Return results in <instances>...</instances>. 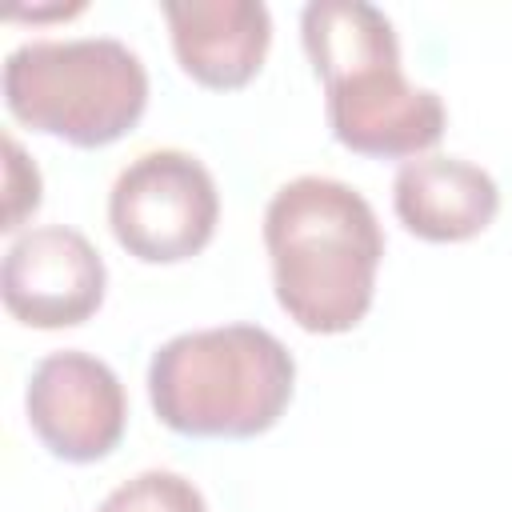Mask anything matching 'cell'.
<instances>
[{
  "instance_id": "4",
  "label": "cell",
  "mask_w": 512,
  "mask_h": 512,
  "mask_svg": "<svg viewBox=\"0 0 512 512\" xmlns=\"http://www.w3.org/2000/svg\"><path fill=\"white\" fill-rule=\"evenodd\" d=\"M220 224L212 172L180 148L140 152L108 192V228L140 264H180L208 248Z\"/></svg>"
},
{
  "instance_id": "12",
  "label": "cell",
  "mask_w": 512,
  "mask_h": 512,
  "mask_svg": "<svg viewBox=\"0 0 512 512\" xmlns=\"http://www.w3.org/2000/svg\"><path fill=\"white\" fill-rule=\"evenodd\" d=\"M44 200V180L36 160H28V152L20 148V140L8 132L4 136V232L20 236V224L40 208Z\"/></svg>"
},
{
  "instance_id": "8",
  "label": "cell",
  "mask_w": 512,
  "mask_h": 512,
  "mask_svg": "<svg viewBox=\"0 0 512 512\" xmlns=\"http://www.w3.org/2000/svg\"><path fill=\"white\" fill-rule=\"evenodd\" d=\"M172 52L196 84L212 92L244 88L268 56L272 12L260 0H164Z\"/></svg>"
},
{
  "instance_id": "9",
  "label": "cell",
  "mask_w": 512,
  "mask_h": 512,
  "mask_svg": "<svg viewBox=\"0 0 512 512\" xmlns=\"http://www.w3.org/2000/svg\"><path fill=\"white\" fill-rule=\"evenodd\" d=\"M392 208L412 236L428 244H460L496 220L500 188L480 164L464 156L424 152L396 168Z\"/></svg>"
},
{
  "instance_id": "7",
  "label": "cell",
  "mask_w": 512,
  "mask_h": 512,
  "mask_svg": "<svg viewBox=\"0 0 512 512\" xmlns=\"http://www.w3.org/2000/svg\"><path fill=\"white\" fill-rule=\"evenodd\" d=\"M324 116L336 144L372 160H416L432 152L448 128L444 100L412 84L400 64L328 84Z\"/></svg>"
},
{
  "instance_id": "2",
  "label": "cell",
  "mask_w": 512,
  "mask_h": 512,
  "mask_svg": "<svg viewBox=\"0 0 512 512\" xmlns=\"http://www.w3.org/2000/svg\"><path fill=\"white\" fill-rule=\"evenodd\" d=\"M296 360L260 324H216L164 340L148 360V400L192 440H252L292 404Z\"/></svg>"
},
{
  "instance_id": "6",
  "label": "cell",
  "mask_w": 512,
  "mask_h": 512,
  "mask_svg": "<svg viewBox=\"0 0 512 512\" xmlns=\"http://www.w3.org/2000/svg\"><path fill=\"white\" fill-rule=\"evenodd\" d=\"M108 268L96 244L68 224H40L12 236L0 264V296L28 328H76L104 304Z\"/></svg>"
},
{
  "instance_id": "11",
  "label": "cell",
  "mask_w": 512,
  "mask_h": 512,
  "mask_svg": "<svg viewBox=\"0 0 512 512\" xmlns=\"http://www.w3.org/2000/svg\"><path fill=\"white\" fill-rule=\"evenodd\" d=\"M96 512H208V504L188 476L172 468H148L116 484Z\"/></svg>"
},
{
  "instance_id": "10",
  "label": "cell",
  "mask_w": 512,
  "mask_h": 512,
  "mask_svg": "<svg viewBox=\"0 0 512 512\" xmlns=\"http://www.w3.org/2000/svg\"><path fill=\"white\" fill-rule=\"evenodd\" d=\"M300 40L320 84H340L372 68L400 64V36L384 8L368 0H312L300 12Z\"/></svg>"
},
{
  "instance_id": "5",
  "label": "cell",
  "mask_w": 512,
  "mask_h": 512,
  "mask_svg": "<svg viewBox=\"0 0 512 512\" xmlns=\"http://www.w3.org/2000/svg\"><path fill=\"white\" fill-rule=\"evenodd\" d=\"M24 412L36 440L64 464L104 460L128 428V396L120 376L80 352H48L24 388Z\"/></svg>"
},
{
  "instance_id": "1",
  "label": "cell",
  "mask_w": 512,
  "mask_h": 512,
  "mask_svg": "<svg viewBox=\"0 0 512 512\" xmlns=\"http://www.w3.org/2000/svg\"><path fill=\"white\" fill-rule=\"evenodd\" d=\"M272 292L312 336L352 332L376 296L384 232L372 204L344 180L296 176L264 208Z\"/></svg>"
},
{
  "instance_id": "3",
  "label": "cell",
  "mask_w": 512,
  "mask_h": 512,
  "mask_svg": "<svg viewBox=\"0 0 512 512\" xmlns=\"http://www.w3.org/2000/svg\"><path fill=\"white\" fill-rule=\"evenodd\" d=\"M4 108L72 148L128 136L148 108V68L116 36L28 40L4 56Z\"/></svg>"
}]
</instances>
